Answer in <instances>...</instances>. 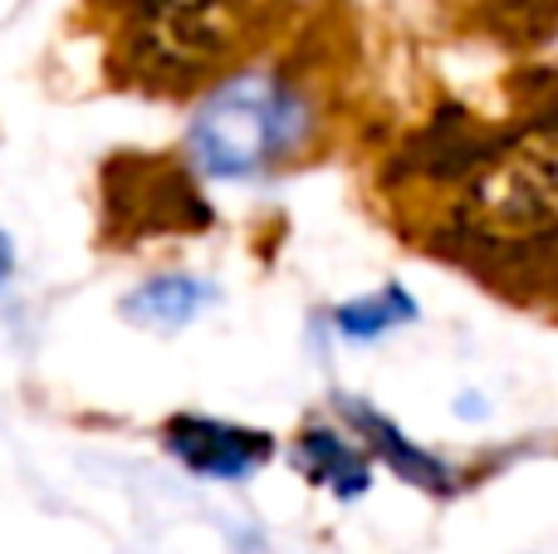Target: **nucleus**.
Instances as JSON below:
<instances>
[{
    "mask_svg": "<svg viewBox=\"0 0 558 554\" xmlns=\"http://www.w3.org/2000/svg\"><path fill=\"white\" fill-rule=\"evenodd\" d=\"M128 69L157 88H192L241 55L260 0H113Z\"/></svg>",
    "mask_w": 558,
    "mask_h": 554,
    "instance_id": "f257e3e1",
    "label": "nucleus"
},
{
    "mask_svg": "<svg viewBox=\"0 0 558 554\" xmlns=\"http://www.w3.org/2000/svg\"><path fill=\"white\" fill-rule=\"evenodd\" d=\"M308 133V113L294 88L245 74L221 84L192 123V157L206 177H255L275 157H289Z\"/></svg>",
    "mask_w": 558,
    "mask_h": 554,
    "instance_id": "f03ea898",
    "label": "nucleus"
},
{
    "mask_svg": "<svg viewBox=\"0 0 558 554\" xmlns=\"http://www.w3.org/2000/svg\"><path fill=\"white\" fill-rule=\"evenodd\" d=\"M465 241L475 251H500L510 241H534L549 251L554 236V137L534 128L514 147H495L475 177L471 196L461 202Z\"/></svg>",
    "mask_w": 558,
    "mask_h": 554,
    "instance_id": "7ed1b4c3",
    "label": "nucleus"
},
{
    "mask_svg": "<svg viewBox=\"0 0 558 554\" xmlns=\"http://www.w3.org/2000/svg\"><path fill=\"white\" fill-rule=\"evenodd\" d=\"M167 447L196 471V477L216 481H241L270 461L275 442L265 432H245L231 422H206V418H177L167 427Z\"/></svg>",
    "mask_w": 558,
    "mask_h": 554,
    "instance_id": "20e7f679",
    "label": "nucleus"
},
{
    "mask_svg": "<svg viewBox=\"0 0 558 554\" xmlns=\"http://www.w3.org/2000/svg\"><path fill=\"white\" fill-rule=\"evenodd\" d=\"M211 300V285L192 280V275H162V280H147L137 294H128L123 314H133L137 324H186Z\"/></svg>",
    "mask_w": 558,
    "mask_h": 554,
    "instance_id": "39448f33",
    "label": "nucleus"
},
{
    "mask_svg": "<svg viewBox=\"0 0 558 554\" xmlns=\"http://www.w3.org/2000/svg\"><path fill=\"white\" fill-rule=\"evenodd\" d=\"M343 412L367 432V442H373V447L383 451V457L392 461L397 471H402V477H412L416 486H426V491H441V486H446V467H436L426 451H416L412 442L397 437V427H392L387 418H377L373 408H353V402H343Z\"/></svg>",
    "mask_w": 558,
    "mask_h": 554,
    "instance_id": "423d86ee",
    "label": "nucleus"
},
{
    "mask_svg": "<svg viewBox=\"0 0 558 554\" xmlns=\"http://www.w3.org/2000/svg\"><path fill=\"white\" fill-rule=\"evenodd\" d=\"M299 457H304L308 477L324 481V486H333L338 496H357V491H367L363 451H353L343 437H333V432H308Z\"/></svg>",
    "mask_w": 558,
    "mask_h": 554,
    "instance_id": "0eeeda50",
    "label": "nucleus"
},
{
    "mask_svg": "<svg viewBox=\"0 0 558 554\" xmlns=\"http://www.w3.org/2000/svg\"><path fill=\"white\" fill-rule=\"evenodd\" d=\"M407 314H412V300H407L397 285H387L377 300L367 304H348V310H338V329L348 334V339H377L383 329H392V324H402Z\"/></svg>",
    "mask_w": 558,
    "mask_h": 554,
    "instance_id": "6e6552de",
    "label": "nucleus"
}]
</instances>
